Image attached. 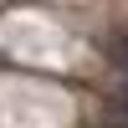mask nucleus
<instances>
[{"instance_id":"obj_1","label":"nucleus","mask_w":128,"mask_h":128,"mask_svg":"<svg viewBox=\"0 0 128 128\" xmlns=\"http://www.w3.org/2000/svg\"><path fill=\"white\" fill-rule=\"evenodd\" d=\"M118 62H123V72H128V36L118 41Z\"/></svg>"},{"instance_id":"obj_2","label":"nucleus","mask_w":128,"mask_h":128,"mask_svg":"<svg viewBox=\"0 0 128 128\" xmlns=\"http://www.w3.org/2000/svg\"><path fill=\"white\" fill-rule=\"evenodd\" d=\"M118 108H123V118H128V87H123V92H118Z\"/></svg>"}]
</instances>
